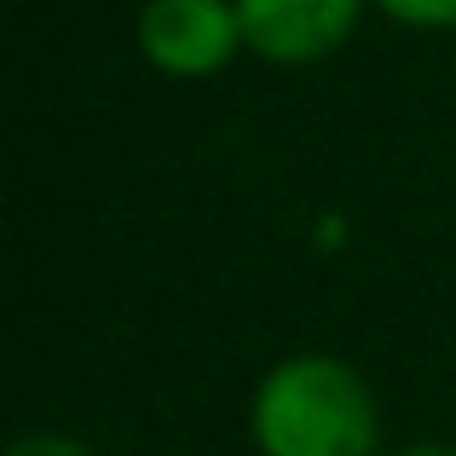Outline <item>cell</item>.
Listing matches in <instances>:
<instances>
[{"label":"cell","mask_w":456,"mask_h":456,"mask_svg":"<svg viewBox=\"0 0 456 456\" xmlns=\"http://www.w3.org/2000/svg\"><path fill=\"white\" fill-rule=\"evenodd\" d=\"M255 439L266 456H370L376 404L341 358H289L260 381Z\"/></svg>","instance_id":"1"},{"label":"cell","mask_w":456,"mask_h":456,"mask_svg":"<svg viewBox=\"0 0 456 456\" xmlns=\"http://www.w3.org/2000/svg\"><path fill=\"white\" fill-rule=\"evenodd\" d=\"M243 41L237 0H151L139 12V46L167 76H208Z\"/></svg>","instance_id":"2"},{"label":"cell","mask_w":456,"mask_h":456,"mask_svg":"<svg viewBox=\"0 0 456 456\" xmlns=\"http://www.w3.org/2000/svg\"><path fill=\"white\" fill-rule=\"evenodd\" d=\"M358 6L364 0H237V18H243V41L260 58L306 64L353 35Z\"/></svg>","instance_id":"3"},{"label":"cell","mask_w":456,"mask_h":456,"mask_svg":"<svg viewBox=\"0 0 456 456\" xmlns=\"http://www.w3.org/2000/svg\"><path fill=\"white\" fill-rule=\"evenodd\" d=\"M376 6L399 23H416V29H445V23H456V0H376Z\"/></svg>","instance_id":"4"},{"label":"cell","mask_w":456,"mask_h":456,"mask_svg":"<svg viewBox=\"0 0 456 456\" xmlns=\"http://www.w3.org/2000/svg\"><path fill=\"white\" fill-rule=\"evenodd\" d=\"M6 456H93V451H87V445H76V439L41 434V439H23V445H12Z\"/></svg>","instance_id":"5"},{"label":"cell","mask_w":456,"mask_h":456,"mask_svg":"<svg viewBox=\"0 0 456 456\" xmlns=\"http://www.w3.org/2000/svg\"><path fill=\"white\" fill-rule=\"evenodd\" d=\"M404 456H456V451H404Z\"/></svg>","instance_id":"6"}]
</instances>
